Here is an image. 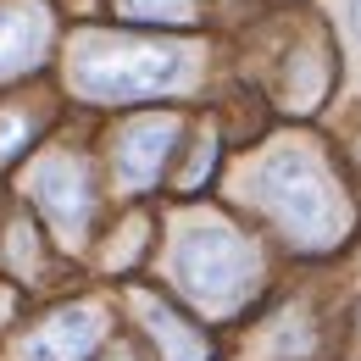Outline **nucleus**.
<instances>
[{
    "label": "nucleus",
    "mask_w": 361,
    "mask_h": 361,
    "mask_svg": "<svg viewBox=\"0 0 361 361\" xmlns=\"http://www.w3.org/2000/svg\"><path fill=\"white\" fill-rule=\"evenodd\" d=\"M34 195H39V206L50 212V223L61 228V233H78V228L90 223V183H84L78 161H67V156L39 161L34 167Z\"/></svg>",
    "instance_id": "4"
},
{
    "label": "nucleus",
    "mask_w": 361,
    "mask_h": 361,
    "mask_svg": "<svg viewBox=\"0 0 361 361\" xmlns=\"http://www.w3.org/2000/svg\"><path fill=\"white\" fill-rule=\"evenodd\" d=\"M23 139H28V123H23V117H0V156H11Z\"/></svg>",
    "instance_id": "10"
},
{
    "label": "nucleus",
    "mask_w": 361,
    "mask_h": 361,
    "mask_svg": "<svg viewBox=\"0 0 361 361\" xmlns=\"http://www.w3.org/2000/svg\"><path fill=\"white\" fill-rule=\"evenodd\" d=\"M350 28H356V39H361V0H350Z\"/></svg>",
    "instance_id": "11"
},
{
    "label": "nucleus",
    "mask_w": 361,
    "mask_h": 361,
    "mask_svg": "<svg viewBox=\"0 0 361 361\" xmlns=\"http://www.w3.org/2000/svg\"><path fill=\"white\" fill-rule=\"evenodd\" d=\"M45 11L39 6H0V78L23 73L45 50Z\"/></svg>",
    "instance_id": "7"
},
{
    "label": "nucleus",
    "mask_w": 361,
    "mask_h": 361,
    "mask_svg": "<svg viewBox=\"0 0 361 361\" xmlns=\"http://www.w3.org/2000/svg\"><path fill=\"white\" fill-rule=\"evenodd\" d=\"M100 339V317L94 312H61L28 339V361H84Z\"/></svg>",
    "instance_id": "6"
},
{
    "label": "nucleus",
    "mask_w": 361,
    "mask_h": 361,
    "mask_svg": "<svg viewBox=\"0 0 361 361\" xmlns=\"http://www.w3.org/2000/svg\"><path fill=\"white\" fill-rule=\"evenodd\" d=\"M150 334H156V345L167 350V361H200L206 356V339L189 334L173 312H150Z\"/></svg>",
    "instance_id": "8"
},
{
    "label": "nucleus",
    "mask_w": 361,
    "mask_h": 361,
    "mask_svg": "<svg viewBox=\"0 0 361 361\" xmlns=\"http://www.w3.org/2000/svg\"><path fill=\"white\" fill-rule=\"evenodd\" d=\"M183 78V50L161 45H90L73 67V84L94 100H134L173 90Z\"/></svg>",
    "instance_id": "3"
},
{
    "label": "nucleus",
    "mask_w": 361,
    "mask_h": 361,
    "mask_svg": "<svg viewBox=\"0 0 361 361\" xmlns=\"http://www.w3.org/2000/svg\"><path fill=\"white\" fill-rule=\"evenodd\" d=\"M134 17H167V23H183L195 11V0H123Z\"/></svg>",
    "instance_id": "9"
},
{
    "label": "nucleus",
    "mask_w": 361,
    "mask_h": 361,
    "mask_svg": "<svg viewBox=\"0 0 361 361\" xmlns=\"http://www.w3.org/2000/svg\"><path fill=\"white\" fill-rule=\"evenodd\" d=\"M256 200H262L295 239H306V245H328V239H339V228H345V206L334 200L322 167H317L312 156H300V150L272 156L267 167L256 173Z\"/></svg>",
    "instance_id": "1"
},
{
    "label": "nucleus",
    "mask_w": 361,
    "mask_h": 361,
    "mask_svg": "<svg viewBox=\"0 0 361 361\" xmlns=\"http://www.w3.org/2000/svg\"><path fill=\"white\" fill-rule=\"evenodd\" d=\"M256 278V256L239 233H228L223 223H200L183 233L178 245V283L206 306V312H228L245 300Z\"/></svg>",
    "instance_id": "2"
},
{
    "label": "nucleus",
    "mask_w": 361,
    "mask_h": 361,
    "mask_svg": "<svg viewBox=\"0 0 361 361\" xmlns=\"http://www.w3.org/2000/svg\"><path fill=\"white\" fill-rule=\"evenodd\" d=\"M173 139H178V123L173 117H150V123H134L123 145H117V173L123 183H150L161 173V161H167V150H173Z\"/></svg>",
    "instance_id": "5"
}]
</instances>
